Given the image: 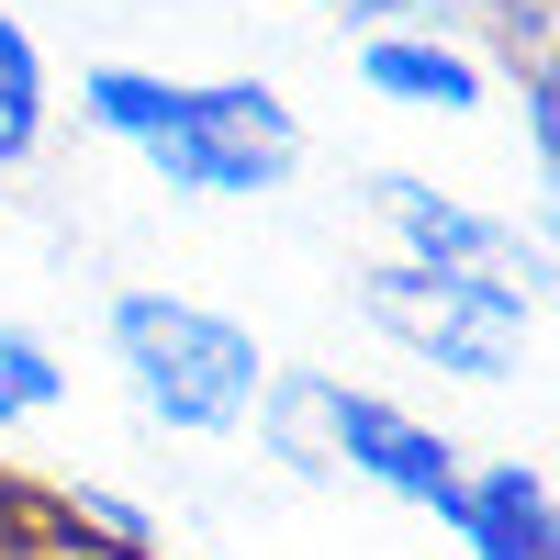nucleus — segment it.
<instances>
[{"label": "nucleus", "instance_id": "1", "mask_svg": "<svg viewBox=\"0 0 560 560\" xmlns=\"http://www.w3.org/2000/svg\"><path fill=\"white\" fill-rule=\"evenodd\" d=\"M79 113L135 147L168 191L191 202H258L292 179L303 158V124L269 79H158V68H90L79 79Z\"/></svg>", "mask_w": 560, "mask_h": 560}, {"label": "nucleus", "instance_id": "2", "mask_svg": "<svg viewBox=\"0 0 560 560\" xmlns=\"http://www.w3.org/2000/svg\"><path fill=\"white\" fill-rule=\"evenodd\" d=\"M113 359L168 438H236L269 393L258 337L213 303H179V292H124L113 303Z\"/></svg>", "mask_w": 560, "mask_h": 560}, {"label": "nucleus", "instance_id": "3", "mask_svg": "<svg viewBox=\"0 0 560 560\" xmlns=\"http://www.w3.org/2000/svg\"><path fill=\"white\" fill-rule=\"evenodd\" d=\"M359 314L382 325L393 348L459 370V382H516V348L538 325V280L504 269H448V258H393L359 280Z\"/></svg>", "mask_w": 560, "mask_h": 560}, {"label": "nucleus", "instance_id": "4", "mask_svg": "<svg viewBox=\"0 0 560 560\" xmlns=\"http://www.w3.org/2000/svg\"><path fill=\"white\" fill-rule=\"evenodd\" d=\"M280 404L314 415L325 427V459H348L359 482H382L404 504H427V516H448V493H459V448L427 427V415H404L382 393H337V382H280Z\"/></svg>", "mask_w": 560, "mask_h": 560}, {"label": "nucleus", "instance_id": "5", "mask_svg": "<svg viewBox=\"0 0 560 560\" xmlns=\"http://www.w3.org/2000/svg\"><path fill=\"white\" fill-rule=\"evenodd\" d=\"M448 527L482 560H560V504L538 482V459H493V471H459Z\"/></svg>", "mask_w": 560, "mask_h": 560}, {"label": "nucleus", "instance_id": "6", "mask_svg": "<svg viewBox=\"0 0 560 560\" xmlns=\"http://www.w3.org/2000/svg\"><path fill=\"white\" fill-rule=\"evenodd\" d=\"M382 213L404 224V258H448V269H549L516 224H493V213H471V202H448V191H427V179H382Z\"/></svg>", "mask_w": 560, "mask_h": 560}, {"label": "nucleus", "instance_id": "7", "mask_svg": "<svg viewBox=\"0 0 560 560\" xmlns=\"http://www.w3.org/2000/svg\"><path fill=\"white\" fill-rule=\"evenodd\" d=\"M359 79L404 113H482V57L448 34H370L359 45Z\"/></svg>", "mask_w": 560, "mask_h": 560}, {"label": "nucleus", "instance_id": "8", "mask_svg": "<svg viewBox=\"0 0 560 560\" xmlns=\"http://www.w3.org/2000/svg\"><path fill=\"white\" fill-rule=\"evenodd\" d=\"M45 147V45L0 12V168H23Z\"/></svg>", "mask_w": 560, "mask_h": 560}, {"label": "nucleus", "instance_id": "9", "mask_svg": "<svg viewBox=\"0 0 560 560\" xmlns=\"http://www.w3.org/2000/svg\"><path fill=\"white\" fill-rule=\"evenodd\" d=\"M57 404H68L57 348H45L34 325H0V427H34V415H57Z\"/></svg>", "mask_w": 560, "mask_h": 560}, {"label": "nucleus", "instance_id": "10", "mask_svg": "<svg viewBox=\"0 0 560 560\" xmlns=\"http://www.w3.org/2000/svg\"><path fill=\"white\" fill-rule=\"evenodd\" d=\"M34 549H45V493H23L0 471V560H34Z\"/></svg>", "mask_w": 560, "mask_h": 560}, {"label": "nucleus", "instance_id": "11", "mask_svg": "<svg viewBox=\"0 0 560 560\" xmlns=\"http://www.w3.org/2000/svg\"><path fill=\"white\" fill-rule=\"evenodd\" d=\"M549 102H560V90H549V57H538V68H527V147H538V168L560 158V113H549Z\"/></svg>", "mask_w": 560, "mask_h": 560}, {"label": "nucleus", "instance_id": "12", "mask_svg": "<svg viewBox=\"0 0 560 560\" xmlns=\"http://www.w3.org/2000/svg\"><path fill=\"white\" fill-rule=\"evenodd\" d=\"M504 34H516V45H527V34H549V0H504Z\"/></svg>", "mask_w": 560, "mask_h": 560}]
</instances>
